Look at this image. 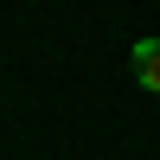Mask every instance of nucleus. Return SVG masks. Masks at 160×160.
Returning <instances> with one entry per match:
<instances>
[{"instance_id":"1","label":"nucleus","mask_w":160,"mask_h":160,"mask_svg":"<svg viewBox=\"0 0 160 160\" xmlns=\"http://www.w3.org/2000/svg\"><path fill=\"white\" fill-rule=\"evenodd\" d=\"M135 77H141V90L160 96V38H135Z\"/></svg>"}]
</instances>
